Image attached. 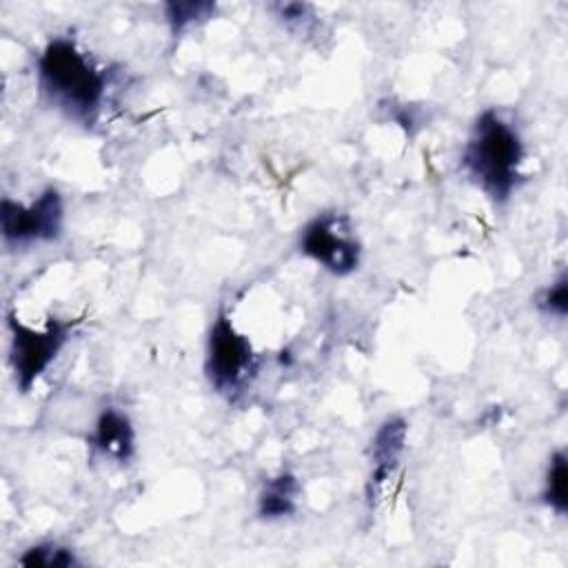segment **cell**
<instances>
[{
	"label": "cell",
	"instance_id": "6da1fadb",
	"mask_svg": "<svg viewBox=\"0 0 568 568\" xmlns=\"http://www.w3.org/2000/svg\"><path fill=\"white\" fill-rule=\"evenodd\" d=\"M36 82L51 106L82 126H93L106 102L109 71L75 40L55 36L36 58Z\"/></svg>",
	"mask_w": 568,
	"mask_h": 568
},
{
	"label": "cell",
	"instance_id": "7a4b0ae2",
	"mask_svg": "<svg viewBox=\"0 0 568 568\" xmlns=\"http://www.w3.org/2000/svg\"><path fill=\"white\" fill-rule=\"evenodd\" d=\"M526 146L517 126L499 111H481L464 142L459 166L495 204H504L524 182Z\"/></svg>",
	"mask_w": 568,
	"mask_h": 568
},
{
	"label": "cell",
	"instance_id": "3957f363",
	"mask_svg": "<svg viewBox=\"0 0 568 568\" xmlns=\"http://www.w3.org/2000/svg\"><path fill=\"white\" fill-rule=\"evenodd\" d=\"M78 324L80 320L49 315L47 324L42 328H36L22 322L13 311L7 313V328L11 335L9 362L20 393L27 395L36 386V382L47 373V368L69 344Z\"/></svg>",
	"mask_w": 568,
	"mask_h": 568
},
{
	"label": "cell",
	"instance_id": "277c9868",
	"mask_svg": "<svg viewBox=\"0 0 568 568\" xmlns=\"http://www.w3.org/2000/svg\"><path fill=\"white\" fill-rule=\"evenodd\" d=\"M260 368V357L253 351L251 339L240 333L224 308L217 311L206 335V357L204 373L211 388L226 399L244 393L255 379Z\"/></svg>",
	"mask_w": 568,
	"mask_h": 568
},
{
	"label": "cell",
	"instance_id": "5b68a950",
	"mask_svg": "<svg viewBox=\"0 0 568 568\" xmlns=\"http://www.w3.org/2000/svg\"><path fill=\"white\" fill-rule=\"evenodd\" d=\"M64 200L55 186H47L29 204L2 197L0 235L9 251L53 244L62 237Z\"/></svg>",
	"mask_w": 568,
	"mask_h": 568
},
{
	"label": "cell",
	"instance_id": "8992f818",
	"mask_svg": "<svg viewBox=\"0 0 568 568\" xmlns=\"http://www.w3.org/2000/svg\"><path fill=\"white\" fill-rule=\"evenodd\" d=\"M297 246L302 255L337 277L351 275L362 262V244L355 237L351 217L337 211H324L308 220L300 231Z\"/></svg>",
	"mask_w": 568,
	"mask_h": 568
},
{
	"label": "cell",
	"instance_id": "52a82bcc",
	"mask_svg": "<svg viewBox=\"0 0 568 568\" xmlns=\"http://www.w3.org/2000/svg\"><path fill=\"white\" fill-rule=\"evenodd\" d=\"M406 437H408V424L399 415L386 417L377 426V430L371 439V473H368V481H366L368 506H373L379 499L386 481L397 470L404 448H406Z\"/></svg>",
	"mask_w": 568,
	"mask_h": 568
},
{
	"label": "cell",
	"instance_id": "ba28073f",
	"mask_svg": "<svg viewBox=\"0 0 568 568\" xmlns=\"http://www.w3.org/2000/svg\"><path fill=\"white\" fill-rule=\"evenodd\" d=\"M87 444L106 459L129 464L135 455V428L131 417L118 406H104L93 422Z\"/></svg>",
	"mask_w": 568,
	"mask_h": 568
},
{
	"label": "cell",
	"instance_id": "9c48e42d",
	"mask_svg": "<svg viewBox=\"0 0 568 568\" xmlns=\"http://www.w3.org/2000/svg\"><path fill=\"white\" fill-rule=\"evenodd\" d=\"M302 493V484L295 473L280 470L268 477L257 495V517L264 521H275L291 517L297 510V499Z\"/></svg>",
	"mask_w": 568,
	"mask_h": 568
},
{
	"label": "cell",
	"instance_id": "30bf717a",
	"mask_svg": "<svg viewBox=\"0 0 568 568\" xmlns=\"http://www.w3.org/2000/svg\"><path fill=\"white\" fill-rule=\"evenodd\" d=\"M544 504L557 513H568V457L566 450H555L548 459L546 475H544V490H541Z\"/></svg>",
	"mask_w": 568,
	"mask_h": 568
},
{
	"label": "cell",
	"instance_id": "8fae6325",
	"mask_svg": "<svg viewBox=\"0 0 568 568\" xmlns=\"http://www.w3.org/2000/svg\"><path fill=\"white\" fill-rule=\"evenodd\" d=\"M217 4L209 0H173L164 4V18L173 36L184 33L189 27L206 22L215 16Z\"/></svg>",
	"mask_w": 568,
	"mask_h": 568
},
{
	"label": "cell",
	"instance_id": "7c38bea8",
	"mask_svg": "<svg viewBox=\"0 0 568 568\" xmlns=\"http://www.w3.org/2000/svg\"><path fill=\"white\" fill-rule=\"evenodd\" d=\"M18 564L27 568H75L80 566V559L69 546L58 541H40L29 546L18 557Z\"/></svg>",
	"mask_w": 568,
	"mask_h": 568
},
{
	"label": "cell",
	"instance_id": "4fadbf2b",
	"mask_svg": "<svg viewBox=\"0 0 568 568\" xmlns=\"http://www.w3.org/2000/svg\"><path fill=\"white\" fill-rule=\"evenodd\" d=\"M535 306L541 315L564 320L568 315V277L566 273H559V277L541 288L535 297Z\"/></svg>",
	"mask_w": 568,
	"mask_h": 568
},
{
	"label": "cell",
	"instance_id": "5bb4252c",
	"mask_svg": "<svg viewBox=\"0 0 568 568\" xmlns=\"http://www.w3.org/2000/svg\"><path fill=\"white\" fill-rule=\"evenodd\" d=\"M277 18L288 24V27H306V22L313 18L311 13V7L304 4V2H284V4H277Z\"/></svg>",
	"mask_w": 568,
	"mask_h": 568
}]
</instances>
